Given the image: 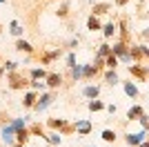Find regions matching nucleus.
I'll use <instances>...</instances> for the list:
<instances>
[{
    "instance_id": "30",
    "label": "nucleus",
    "mask_w": 149,
    "mask_h": 147,
    "mask_svg": "<svg viewBox=\"0 0 149 147\" xmlns=\"http://www.w3.org/2000/svg\"><path fill=\"white\" fill-rule=\"evenodd\" d=\"M67 62H69V67H74V65H76V56L69 54V56H67Z\"/></svg>"
},
{
    "instance_id": "1",
    "label": "nucleus",
    "mask_w": 149,
    "mask_h": 147,
    "mask_svg": "<svg viewBox=\"0 0 149 147\" xmlns=\"http://www.w3.org/2000/svg\"><path fill=\"white\" fill-rule=\"evenodd\" d=\"M27 85H29V83H27L20 74H16V71L9 74V87H11V89H25Z\"/></svg>"
},
{
    "instance_id": "2",
    "label": "nucleus",
    "mask_w": 149,
    "mask_h": 147,
    "mask_svg": "<svg viewBox=\"0 0 149 147\" xmlns=\"http://www.w3.org/2000/svg\"><path fill=\"white\" fill-rule=\"evenodd\" d=\"M38 103H33V107H36L38 111H42V109H47L49 107V100H51V96L49 94H45V96H40V98H36Z\"/></svg>"
},
{
    "instance_id": "8",
    "label": "nucleus",
    "mask_w": 149,
    "mask_h": 147,
    "mask_svg": "<svg viewBox=\"0 0 149 147\" xmlns=\"http://www.w3.org/2000/svg\"><path fill=\"white\" fill-rule=\"evenodd\" d=\"M13 132H16V129H13L11 125H9V127H5V129H2V141H5L7 145H11V136H13Z\"/></svg>"
},
{
    "instance_id": "27",
    "label": "nucleus",
    "mask_w": 149,
    "mask_h": 147,
    "mask_svg": "<svg viewBox=\"0 0 149 147\" xmlns=\"http://www.w3.org/2000/svg\"><path fill=\"white\" fill-rule=\"evenodd\" d=\"M71 76H74V78H80V76H82V69L74 65V67H71Z\"/></svg>"
},
{
    "instance_id": "15",
    "label": "nucleus",
    "mask_w": 149,
    "mask_h": 147,
    "mask_svg": "<svg viewBox=\"0 0 149 147\" xmlns=\"http://www.w3.org/2000/svg\"><path fill=\"white\" fill-rule=\"evenodd\" d=\"M100 29H105V38H111L113 34H116V24L109 22V24H105V27H100Z\"/></svg>"
},
{
    "instance_id": "25",
    "label": "nucleus",
    "mask_w": 149,
    "mask_h": 147,
    "mask_svg": "<svg viewBox=\"0 0 149 147\" xmlns=\"http://www.w3.org/2000/svg\"><path fill=\"white\" fill-rule=\"evenodd\" d=\"M49 125H51V127H67V123L62 120V118H60V120H58V118H51Z\"/></svg>"
},
{
    "instance_id": "3",
    "label": "nucleus",
    "mask_w": 149,
    "mask_h": 147,
    "mask_svg": "<svg viewBox=\"0 0 149 147\" xmlns=\"http://www.w3.org/2000/svg\"><path fill=\"white\" fill-rule=\"evenodd\" d=\"M143 141H145V129L138 132V134H129L127 136V143H129V145H138V143H143Z\"/></svg>"
},
{
    "instance_id": "35",
    "label": "nucleus",
    "mask_w": 149,
    "mask_h": 147,
    "mask_svg": "<svg viewBox=\"0 0 149 147\" xmlns=\"http://www.w3.org/2000/svg\"><path fill=\"white\" fill-rule=\"evenodd\" d=\"M16 147H22V145H20V143H18V145H16Z\"/></svg>"
},
{
    "instance_id": "23",
    "label": "nucleus",
    "mask_w": 149,
    "mask_h": 147,
    "mask_svg": "<svg viewBox=\"0 0 149 147\" xmlns=\"http://www.w3.org/2000/svg\"><path fill=\"white\" fill-rule=\"evenodd\" d=\"M58 16H60V18H65V16H67V13H69V5H67V2H65V5H60V7H58Z\"/></svg>"
},
{
    "instance_id": "31",
    "label": "nucleus",
    "mask_w": 149,
    "mask_h": 147,
    "mask_svg": "<svg viewBox=\"0 0 149 147\" xmlns=\"http://www.w3.org/2000/svg\"><path fill=\"white\" fill-rule=\"evenodd\" d=\"M22 125H25V120H13V125H11V127H13V129H20Z\"/></svg>"
},
{
    "instance_id": "9",
    "label": "nucleus",
    "mask_w": 149,
    "mask_h": 147,
    "mask_svg": "<svg viewBox=\"0 0 149 147\" xmlns=\"http://www.w3.org/2000/svg\"><path fill=\"white\" fill-rule=\"evenodd\" d=\"M76 129H78L80 134H89V132H91V123L89 120H80L78 125H76Z\"/></svg>"
},
{
    "instance_id": "5",
    "label": "nucleus",
    "mask_w": 149,
    "mask_h": 147,
    "mask_svg": "<svg viewBox=\"0 0 149 147\" xmlns=\"http://www.w3.org/2000/svg\"><path fill=\"white\" fill-rule=\"evenodd\" d=\"M60 83H62L60 74H49V76H47V85L49 87H60Z\"/></svg>"
},
{
    "instance_id": "12",
    "label": "nucleus",
    "mask_w": 149,
    "mask_h": 147,
    "mask_svg": "<svg viewBox=\"0 0 149 147\" xmlns=\"http://www.w3.org/2000/svg\"><path fill=\"white\" fill-rule=\"evenodd\" d=\"M16 49H18V51H27V54H31V51H33V47H31L27 40H18V43H16Z\"/></svg>"
},
{
    "instance_id": "24",
    "label": "nucleus",
    "mask_w": 149,
    "mask_h": 147,
    "mask_svg": "<svg viewBox=\"0 0 149 147\" xmlns=\"http://www.w3.org/2000/svg\"><path fill=\"white\" fill-rule=\"evenodd\" d=\"M107 83H109V85H118V76H116V71L107 74Z\"/></svg>"
},
{
    "instance_id": "33",
    "label": "nucleus",
    "mask_w": 149,
    "mask_h": 147,
    "mask_svg": "<svg viewBox=\"0 0 149 147\" xmlns=\"http://www.w3.org/2000/svg\"><path fill=\"white\" fill-rule=\"evenodd\" d=\"M2 74H5V67H0V78H2Z\"/></svg>"
},
{
    "instance_id": "26",
    "label": "nucleus",
    "mask_w": 149,
    "mask_h": 147,
    "mask_svg": "<svg viewBox=\"0 0 149 147\" xmlns=\"http://www.w3.org/2000/svg\"><path fill=\"white\" fill-rule=\"evenodd\" d=\"M107 54H111V47H109V45H100V56H107Z\"/></svg>"
},
{
    "instance_id": "7",
    "label": "nucleus",
    "mask_w": 149,
    "mask_h": 147,
    "mask_svg": "<svg viewBox=\"0 0 149 147\" xmlns=\"http://www.w3.org/2000/svg\"><path fill=\"white\" fill-rule=\"evenodd\" d=\"M109 2H98V5H93V16H100V13H107L109 11Z\"/></svg>"
},
{
    "instance_id": "10",
    "label": "nucleus",
    "mask_w": 149,
    "mask_h": 147,
    "mask_svg": "<svg viewBox=\"0 0 149 147\" xmlns=\"http://www.w3.org/2000/svg\"><path fill=\"white\" fill-rule=\"evenodd\" d=\"M16 132H18V134H16V136H18V143H20V145H25V143L29 141V129L20 127V129H16Z\"/></svg>"
},
{
    "instance_id": "11",
    "label": "nucleus",
    "mask_w": 149,
    "mask_h": 147,
    "mask_svg": "<svg viewBox=\"0 0 149 147\" xmlns=\"http://www.w3.org/2000/svg\"><path fill=\"white\" fill-rule=\"evenodd\" d=\"M82 94H85L87 98H96V96L100 94V89H98V87H93V85H89V87H85V89H82Z\"/></svg>"
},
{
    "instance_id": "36",
    "label": "nucleus",
    "mask_w": 149,
    "mask_h": 147,
    "mask_svg": "<svg viewBox=\"0 0 149 147\" xmlns=\"http://www.w3.org/2000/svg\"><path fill=\"white\" fill-rule=\"evenodd\" d=\"M0 2H7V0H0Z\"/></svg>"
},
{
    "instance_id": "4",
    "label": "nucleus",
    "mask_w": 149,
    "mask_h": 147,
    "mask_svg": "<svg viewBox=\"0 0 149 147\" xmlns=\"http://www.w3.org/2000/svg\"><path fill=\"white\" fill-rule=\"evenodd\" d=\"M145 114V109L140 107V105H136V107H131L129 111H127V118H131V120H136V118H140Z\"/></svg>"
},
{
    "instance_id": "18",
    "label": "nucleus",
    "mask_w": 149,
    "mask_h": 147,
    "mask_svg": "<svg viewBox=\"0 0 149 147\" xmlns=\"http://www.w3.org/2000/svg\"><path fill=\"white\" fill-rule=\"evenodd\" d=\"M116 65H118V56L107 54V67H109V69H116Z\"/></svg>"
},
{
    "instance_id": "17",
    "label": "nucleus",
    "mask_w": 149,
    "mask_h": 147,
    "mask_svg": "<svg viewBox=\"0 0 149 147\" xmlns=\"http://www.w3.org/2000/svg\"><path fill=\"white\" fill-rule=\"evenodd\" d=\"M36 94H33V92H29V94H27V96H25V100H22V103H25V107H33V103H36Z\"/></svg>"
},
{
    "instance_id": "14",
    "label": "nucleus",
    "mask_w": 149,
    "mask_h": 147,
    "mask_svg": "<svg viewBox=\"0 0 149 147\" xmlns=\"http://www.w3.org/2000/svg\"><path fill=\"white\" fill-rule=\"evenodd\" d=\"M129 71L134 74V76H138L140 80H145V76H147V74H145V69H143V67H136V65H131V67H129Z\"/></svg>"
},
{
    "instance_id": "34",
    "label": "nucleus",
    "mask_w": 149,
    "mask_h": 147,
    "mask_svg": "<svg viewBox=\"0 0 149 147\" xmlns=\"http://www.w3.org/2000/svg\"><path fill=\"white\" fill-rule=\"evenodd\" d=\"M140 147H147V143H145V141H143V143H140Z\"/></svg>"
},
{
    "instance_id": "37",
    "label": "nucleus",
    "mask_w": 149,
    "mask_h": 147,
    "mask_svg": "<svg viewBox=\"0 0 149 147\" xmlns=\"http://www.w3.org/2000/svg\"><path fill=\"white\" fill-rule=\"evenodd\" d=\"M0 31H2V27H0Z\"/></svg>"
},
{
    "instance_id": "29",
    "label": "nucleus",
    "mask_w": 149,
    "mask_h": 147,
    "mask_svg": "<svg viewBox=\"0 0 149 147\" xmlns=\"http://www.w3.org/2000/svg\"><path fill=\"white\" fill-rule=\"evenodd\" d=\"M16 65H18V62H7V65H5V71H7V69H9V71H16Z\"/></svg>"
},
{
    "instance_id": "6",
    "label": "nucleus",
    "mask_w": 149,
    "mask_h": 147,
    "mask_svg": "<svg viewBox=\"0 0 149 147\" xmlns=\"http://www.w3.org/2000/svg\"><path fill=\"white\" fill-rule=\"evenodd\" d=\"M100 27H102V24H100V20L91 13V16H89V20H87V29H89V31H98Z\"/></svg>"
},
{
    "instance_id": "21",
    "label": "nucleus",
    "mask_w": 149,
    "mask_h": 147,
    "mask_svg": "<svg viewBox=\"0 0 149 147\" xmlns=\"http://www.w3.org/2000/svg\"><path fill=\"white\" fill-rule=\"evenodd\" d=\"M102 138H105L107 143H113L116 141V134H113L111 129H105V132H102Z\"/></svg>"
},
{
    "instance_id": "13",
    "label": "nucleus",
    "mask_w": 149,
    "mask_h": 147,
    "mask_svg": "<svg viewBox=\"0 0 149 147\" xmlns=\"http://www.w3.org/2000/svg\"><path fill=\"white\" fill-rule=\"evenodd\" d=\"M125 92H127V96H138V87L134 85V83H125Z\"/></svg>"
},
{
    "instance_id": "20",
    "label": "nucleus",
    "mask_w": 149,
    "mask_h": 147,
    "mask_svg": "<svg viewBox=\"0 0 149 147\" xmlns=\"http://www.w3.org/2000/svg\"><path fill=\"white\" fill-rule=\"evenodd\" d=\"M31 78H33V80H38V78H47V71H45V69H33V71H31Z\"/></svg>"
},
{
    "instance_id": "16",
    "label": "nucleus",
    "mask_w": 149,
    "mask_h": 147,
    "mask_svg": "<svg viewBox=\"0 0 149 147\" xmlns=\"http://www.w3.org/2000/svg\"><path fill=\"white\" fill-rule=\"evenodd\" d=\"M58 54H60V51H49V54L40 56V62H42V65H47V62H51V60H54V58H56Z\"/></svg>"
},
{
    "instance_id": "32",
    "label": "nucleus",
    "mask_w": 149,
    "mask_h": 147,
    "mask_svg": "<svg viewBox=\"0 0 149 147\" xmlns=\"http://www.w3.org/2000/svg\"><path fill=\"white\" fill-rule=\"evenodd\" d=\"M116 2H118V5H125V2H127V0H116Z\"/></svg>"
},
{
    "instance_id": "22",
    "label": "nucleus",
    "mask_w": 149,
    "mask_h": 147,
    "mask_svg": "<svg viewBox=\"0 0 149 147\" xmlns=\"http://www.w3.org/2000/svg\"><path fill=\"white\" fill-rule=\"evenodd\" d=\"M102 107H105V105L100 103V100H91V103H89V109H91V111H100Z\"/></svg>"
},
{
    "instance_id": "19",
    "label": "nucleus",
    "mask_w": 149,
    "mask_h": 147,
    "mask_svg": "<svg viewBox=\"0 0 149 147\" xmlns=\"http://www.w3.org/2000/svg\"><path fill=\"white\" fill-rule=\"evenodd\" d=\"M9 27H11L9 31H11L13 36H22V27H20V24L16 22V20H11V24H9Z\"/></svg>"
},
{
    "instance_id": "28",
    "label": "nucleus",
    "mask_w": 149,
    "mask_h": 147,
    "mask_svg": "<svg viewBox=\"0 0 149 147\" xmlns=\"http://www.w3.org/2000/svg\"><path fill=\"white\" fill-rule=\"evenodd\" d=\"M45 138H47V136H45ZM47 141H49V143H54V145H58V143H60V136H58V134H51L49 138H47Z\"/></svg>"
}]
</instances>
